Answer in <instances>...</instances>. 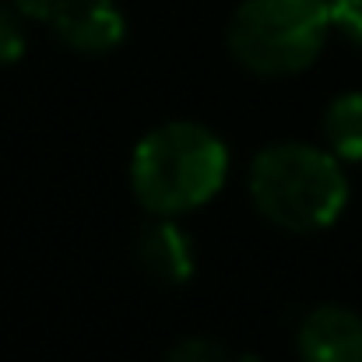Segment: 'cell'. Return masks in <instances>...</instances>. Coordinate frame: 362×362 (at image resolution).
I'll use <instances>...</instances> for the list:
<instances>
[{"label":"cell","mask_w":362,"mask_h":362,"mask_svg":"<svg viewBox=\"0 0 362 362\" xmlns=\"http://www.w3.org/2000/svg\"><path fill=\"white\" fill-rule=\"evenodd\" d=\"M49 21L57 35L78 53H110L127 32L113 0H64Z\"/></svg>","instance_id":"obj_4"},{"label":"cell","mask_w":362,"mask_h":362,"mask_svg":"<svg viewBox=\"0 0 362 362\" xmlns=\"http://www.w3.org/2000/svg\"><path fill=\"white\" fill-rule=\"evenodd\" d=\"M169 362H229V352H226L218 341L187 338V341H180V345L169 352Z\"/></svg>","instance_id":"obj_9"},{"label":"cell","mask_w":362,"mask_h":362,"mask_svg":"<svg viewBox=\"0 0 362 362\" xmlns=\"http://www.w3.org/2000/svg\"><path fill=\"white\" fill-rule=\"evenodd\" d=\"M18 4V11L21 14H28V18H42V21H49L53 14H57V7L64 4V0H14Z\"/></svg>","instance_id":"obj_11"},{"label":"cell","mask_w":362,"mask_h":362,"mask_svg":"<svg viewBox=\"0 0 362 362\" xmlns=\"http://www.w3.org/2000/svg\"><path fill=\"white\" fill-rule=\"evenodd\" d=\"M25 53V28L11 7L0 4V64H14Z\"/></svg>","instance_id":"obj_8"},{"label":"cell","mask_w":362,"mask_h":362,"mask_svg":"<svg viewBox=\"0 0 362 362\" xmlns=\"http://www.w3.org/2000/svg\"><path fill=\"white\" fill-rule=\"evenodd\" d=\"M250 194L274 226L288 233H317L345 211L349 180L334 151L285 141L253 158Z\"/></svg>","instance_id":"obj_2"},{"label":"cell","mask_w":362,"mask_h":362,"mask_svg":"<svg viewBox=\"0 0 362 362\" xmlns=\"http://www.w3.org/2000/svg\"><path fill=\"white\" fill-rule=\"evenodd\" d=\"M331 28V0H243L229 49L246 71L281 78L310 67Z\"/></svg>","instance_id":"obj_3"},{"label":"cell","mask_w":362,"mask_h":362,"mask_svg":"<svg viewBox=\"0 0 362 362\" xmlns=\"http://www.w3.org/2000/svg\"><path fill=\"white\" fill-rule=\"evenodd\" d=\"M229 151L201 123L155 127L130 162V183L137 201L155 215H180L208 204L226 183Z\"/></svg>","instance_id":"obj_1"},{"label":"cell","mask_w":362,"mask_h":362,"mask_svg":"<svg viewBox=\"0 0 362 362\" xmlns=\"http://www.w3.org/2000/svg\"><path fill=\"white\" fill-rule=\"evenodd\" d=\"M141 264L158 278V281H169V285H180L190 278L194 271V246L190 236L173 226V222H158L151 226L144 236H141Z\"/></svg>","instance_id":"obj_6"},{"label":"cell","mask_w":362,"mask_h":362,"mask_svg":"<svg viewBox=\"0 0 362 362\" xmlns=\"http://www.w3.org/2000/svg\"><path fill=\"white\" fill-rule=\"evenodd\" d=\"M240 362H257V359H253V356H246V359H240Z\"/></svg>","instance_id":"obj_12"},{"label":"cell","mask_w":362,"mask_h":362,"mask_svg":"<svg viewBox=\"0 0 362 362\" xmlns=\"http://www.w3.org/2000/svg\"><path fill=\"white\" fill-rule=\"evenodd\" d=\"M324 137L338 158L362 162V92H345L327 106Z\"/></svg>","instance_id":"obj_7"},{"label":"cell","mask_w":362,"mask_h":362,"mask_svg":"<svg viewBox=\"0 0 362 362\" xmlns=\"http://www.w3.org/2000/svg\"><path fill=\"white\" fill-rule=\"evenodd\" d=\"M331 25L362 46V0H331Z\"/></svg>","instance_id":"obj_10"},{"label":"cell","mask_w":362,"mask_h":362,"mask_svg":"<svg viewBox=\"0 0 362 362\" xmlns=\"http://www.w3.org/2000/svg\"><path fill=\"white\" fill-rule=\"evenodd\" d=\"M303 362H362V317L345 306H320L299 327Z\"/></svg>","instance_id":"obj_5"}]
</instances>
